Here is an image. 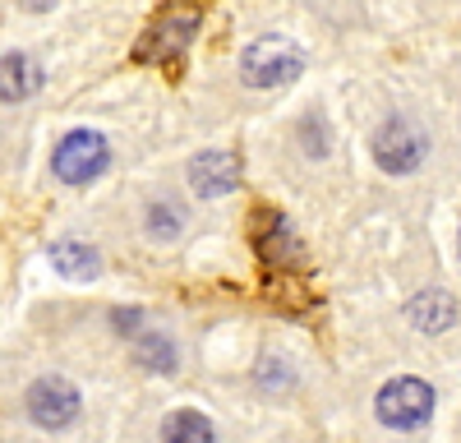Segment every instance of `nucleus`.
Segmentation results:
<instances>
[{"mask_svg":"<svg viewBox=\"0 0 461 443\" xmlns=\"http://www.w3.org/2000/svg\"><path fill=\"white\" fill-rule=\"evenodd\" d=\"M189 185H194L199 199H221L240 185V162L230 153H199L194 162H189Z\"/></svg>","mask_w":461,"mask_h":443,"instance_id":"obj_7","label":"nucleus"},{"mask_svg":"<svg viewBox=\"0 0 461 443\" xmlns=\"http://www.w3.org/2000/svg\"><path fill=\"white\" fill-rule=\"evenodd\" d=\"M456 245H461V236H456Z\"/></svg>","mask_w":461,"mask_h":443,"instance_id":"obj_15","label":"nucleus"},{"mask_svg":"<svg viewBox=\"0 0 461 443\" xmlns=\"http://www.w3.org/2000/svg\"><path fill=\"white\" fill-rule=\"evenodd\" d=\"M143 231H148L152 240H162V245H167V240H176V236L185 231V217H180V208H176V203H167V199H162V203H148V222H143Z\"/></svg>","mask_w":461,"mask_h":443,"instance_id":"obj_12","label":"nucleus"},{"mask_svg":"<svg viewBox=\"0 0 461 443\" xmlns=\"http://www.w3.org/2000/svg\"><path fill=\"white\" fill-rule=\"evenodd\" d=\"M194 32H199V14L194 10H171V14H162L143 32V42H139L134 56L139 60H180L185 47L194 42Z\"/></svg>","mask_w":461,"mask_h":443,"instance_id":"obj_6","label":"nucleus"},{"mask_svg":"<svg viewBox=\"0 0 461 443\" xmlns=\"http://www.w3.org/2000/svg\"><path fill=\"white\" fill-rule=\"evenodd\" d=\"M434 416V388L425 379H393L378 393V420L388 429H425Z\"/></svg>","mask_w":461,"mask_h":443,"instance_id":"obj_3","label":"nucleus"},{"mask_svg":"<svg viewBox=\"0 0 461 443\" xmlns=\"http://www.w3.org/2000/svg\"><path fill=\"white\" fill-rule=\"evenodd\" d=\"M28 420L42 429H65L79 420V388L65 384L60 375H47L28 388Z\"/></svg>","mask_w":461,"mask_h":443,"instance_id":"obj_5","label":"nucleus"},{"mask_svg":"<svg viewBox=\"0 0 461 443\" xmlns=\"http://www.w3.org/2000/svg\"><path fill=\"white\" fill-rule=\"evenodd\" d=\"M406 319L420 328V332H429V338H438V332H447L456 323V301L447 291L429 286V291H420L415 301L406 305Z\"/></svg>","mask_w":461,"mask_h":443,"instance_id":"obj_9","label":"nucleus"},{"mask_svg":"<svg viewBox=\"0 0 461 443\" xmlns=\"http://www.w3.org/2000/svg\"><path fill=\"white\" fill-rule=\"evenodd\" d=\"M429 143H425V130H415L411 121H388L378 134H374V162L388 171V176H406L425 162Z\"/></svg>","mask_w":461,"mask_h":443,"instance_id":"obj_4","label":"nucleus"},{"mask_svg":"<svg viewBox=\"0 0 461 443\" xmlns=\"http://www.w3.org/2000/svg\"><path fill=\"white\" fill-rule=\"evenodd\" d=\"M162 438H199V443H208L212 438V425L199 411H176V416L162 420Z\"/></svg>","mask_w":461,"mask_h":443,"instance_id":"obj_13","label":"nucleus"},{"mask_svg":"<svg viewBox=\"0 0 461 443\" xmlns=\"http://www.w3.org/2000/svg\"><path fill=\"white\" fill-rule=\"evenodd\" d=\"M139 360H148V369H152V360H162V375H171V369H176V351H171L167 338H143Z\"/></svg>","mask_w":461,"mask_h":443,"instance_id":"obj_14","label":"nucleus"},{"mask_svg":"<svg viewBox=\"0 0 461 443\" xmlns=\"http://www.w3.org/2000/svg\"><path fill=\"white\" fill-rule=\"evenodd\" d=\"M300 69H304V51L291 42V37H277V32L249 42L245 56H240V79L249 88H282Z\"/></svg>","mask_w":461,"mask_h":443,"instance_id":"obj_1","label":"nucleus"},{"mask_svg":"<svg viewBox=\"0 0 461 443\" xmlns=\"http://www.w3.org/2000/svg\"><path fill=\"white\" fill-rule=\"evenodd\" d=\"M51 268H56L60 277H69V282H93V277L102 273V258H97V249L84 245V240H56V245H51Z\"/></svg>","mask_w":461,"mask_h":443,"instance_id":"obj_11","label":"nucleus"},{"mask_svg":"<svg viewBox=\"0 0 461 443\" xmlns=\"http://www.w3.org/2000/svg\"><path fill=\"white\" fill-rule=\"evenodd\" d=\"M42 88V65L23 51L0 56V102H23Z\"/></svg>","mask_w":461,"mask_h":443,"instance_id":"obj_10","label":"nucleus"},{"mask_svg":"<svg viewBox=\"0 0 461 443\" xmlns=\"http://www.w3.org/2000/svg\"><path fill=\"white\" fill-rule=\"evenodd\" d=\"M254 245L263 254V264H295V258H300V240H295L291 222L282 212H258Z\"/></svg>","mask_w":461,"mask_h":443,"instance_id":"obj_8","label":"nucleus"},{"mask_svg":"<svg viewBox=\"0 0 461 443\" xmlns=\"http://www.w3.org/2000/svg\"><path fill=\"white\" fill-rule=\"evenodd\" d=\"M106 162H111V148H106V139H102L97 130H74V134H65V139L56 143V153H51V171H56V180H65V185H88V180H97V176L106 171Z\"/></svg>","mask_w":461,"mask_h":443,"instance_id":"obj_2","label":"nucleus"}]
</instances>
